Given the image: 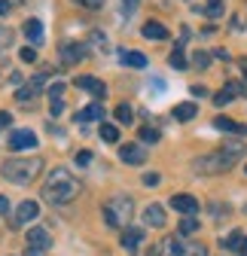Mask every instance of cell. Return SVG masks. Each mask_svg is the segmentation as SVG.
<instances>
[{
	"label": "cell",
	"instance_id": "d590c367",
	"mask_svg": "<svg viewBox=\"0 0 247 256\" xmlns=\"http://www.w3.org/2000/svg\"><path fill=\"white\" fill-rule=\"evenodd\" d=\"M159 180H162V177H159L156 171H152V174H144V186H159Z\"/></svg>",
	"mask_w": 247,
	"mask_h": 256
},
{
	"label": "cell",
	"instance_id": "6da1fadb",
	"mask_svg": "<svg viewBox=\"0 0 247 256\" xmlns=\"http://www.w3.org/2000/svg\"><path fill=\"white\" fill-rule=\"evenodd\" d=\"M244 156V146L241 144H226L220 150H214L208 156H198L192 162V171L196 174H226L238 165V158Z\"/></svg>",
	"mask_w": 247,
	"mask_h": 256
},
{
	"label": "cell",
	"instance_id": "30bf717a",
	"mask_svg": "<svg viewBox=\"0 0 247 256\" xmlns=\"http://www.w3.org/2000/svg\"><path fill=\"white\" fill-rule=\"evenodd\" d=\"M37 146V134L28 132V128H16L10 134V150H34Z\"/></svg>",
	"mask_w": 247,
	"mask_h": 256
},
{
	"label": "cell",
	"instance_id": "44dd1931",
	"mask_svg": "<svg viewBox=\"0 0 247 256\" xmlns=\"http://www.w3.org/2000/svg\"><path fill=\"white\" fill-rule=\"evenodd\" d=\"M24 37L34 43V46H40V43H43V24H40L37 18H28V22H24Z\"/></svg>",
	"mask_w": 247,
	"mask_h": 256
},
{
	"label": "cell",
	"instance_id": "4316f807",
	"mask_svg": "<svg viewBox=\"0 0 247 256\" xmlns=\"http://www.w3.org/2000/svg\"><path fill=\"white\" fill-rule=\"evenodd\" d=\"M116 119H119L122 125H132V119H134V110H132L128 104H119V107H116Z\"/></svg>",
	"mask_w": 247,
	"mask_h": 256
},
{
	"label": "cell",
	"instance_id": "4fadbf2b",
	"mask_svg": "<svg viewBox=\"0 0 247 256\" xmlns=\"http://www.w3.org/2000/svg\"><path fill=\"white\" fill-rule=\"evenodd\" d=\"M40 216V204L37 202H22L16 208V222L12 226H22V222H30V220H37Z\"/></svg>",
	"mask_w": 247,
	"mask_h": 256
},
{
	"label": "cell",
	"instance_id": "ee69618b",
	"mask_svg": "<svg viewBox=\"0 0 247 256\" xmlns=\"http://www.w3.org/2000/svg\"><path fill=\"white\" fill-rule=\"evenodd\" d=\"M22 80H24V76H22L18 70H12V74H10V82H16V86H22Z\"/></svg>",
	"mask_w": 247,
	"mask_h": 256
},
{
	"label": "cell",
	"instance_id": "836d02e7",
	"mask_svg": "<svg viewBox=\"0 0 247 256\" xmlns=\"http://www.w3.org/2000/svg\"><path fill=\"white\" fill-rule=\"evenodd\" d=\"M61 94H64V86H61V82L49 88V98H52V101H61Z\"/></svg>",
	"mask_w": 247,
	"mask_h": 256
},
{
	"label": "cell",
	"instance_id": "2e32d148",
	"mask_svg": "<svg viewBox=\"0 0 247 256\" xmlns=\"http://www.w3.org/2000/svg\"><path fill=\"white\" fill-rule=\"evenodd\" d=\"M98 119H104V104H101V101L88 104V107H82V110L76 113V125H82V122H98Z\"/></svg>",
	"mask_w": 247,
	"mask_h": 256
},
{
	"label": "cell",
	"instance_id": "5b68a950",
	"mask_svg": "<svg viewBox=\"0 0 247 256\" xmlns=\"http://www.w3.org/2000/svg\"><path fill=\"white\" fill-rule=\"evenodd\" d=\"M156 256H208V247L198 244V241H183L177 235V238H165L159 244Z\"/></svg>",
	"mask_w": 247,
	"mask_h": 256
},
{
	"label": "cell",
	"instance_id": "ac0fdd59",
	"mask_svg": "<svg viewBox=\"0 0 247 256\" xmlns=\"http://www.w3.org/2000/svg\"><path fill=\"white\" fill-rule=\"evenodd\" d=\"M140 34H144L146 40H168V28H165L162 22H156V18H150V22L140 28Z\"/></svg>",
	"mask_w": 247,
	"mask_h": 256
},
{
	"label": "cell",
	"instance_id": "9a60e30c",
	"mask_svg": "<svg viewBox=\"0 0 247 256\" xmlns=\"http://www.w3.org/2000/svg\"><path fill=\"white\" fill-rule=\"evenodd\" d=\"M144 222H146V226H152V229H162L165 226V208L162 204H150L146 210H144Z\"/></svg>",
	"mask_w": 247,
	"mask_h": 256
},
{
	"label": "cell",
	"instance_id": "7a4b0ae2",
	"mask_svg": "<svg viewBox=\"0 0 247 256\" xmlns=\"http://www.w3.org/2000/svg\"><path fill=\"white\" fill-rule=\"evenodd\" d=\"M80 180L70 174V171H64V168H55L49 177H46V183H43V198L49 202V204H70L76 196H80Z\"/></svg>",
	"mask_w": 247,
	"mask_h": 256
},
{
	"label": "cell",
	"instance_id": "484cf974",
	"mask_svg": "<svg viewBox=\"0 0 247 256\" xmlns=\"http://www.w3.org/2000/svg\"><path fill=\"white\" fill-rule=\"evenodd\" d=\"M162 134H159V128H152V125H140V140L144 144H156Z\"/></svg>",
	"mask_w": 247,
	"mask_h": 256
},
{
	"label": "cell",
	"instance_id": "7dc6e473",
	"mask_svg": "<svg viewBox=\"0 0 247 256\" xmlns=\"http://www.w3.org/2000/svg\"><path fill=\"white\" fill-rule=\"evenodd\" d=\"M244 171H247V168H244Z\"/></svg>",
	"mask_w": 247,
	"mask_h": 256
},
{
	"label": "cell",
	"instance_id": "74e56055",
	"mask_svg": "<svg viewBox=\"0 0 247 256\" xmlns=\"http://www.w3.org/2000/svg\"><path fill=\"white\" fill-rule=\"evenodd\" d=\"M61 110H64V101H52V104H49V113H52V116H61Z\"/></svg>",
	"mask_w": 247,
	"mask_h": 256
},
{
	"label": "cell",
	"instance_id": "e575fe53",
	"mask_svg": "<svg viewBox=\"0 0 247 256\" xmlns=\"http://www.w3.org/2000/svg\"><path fill=\"white\" fill-rule=\"evenodd\" d=\"M22 61H37V52H34V46H24V49H22Z\"/></svg>",
	"mask_w": 247,
	"mask_h": 256
},
{
	"label": "cell",
	"instance_id": "f1b7e54d",
	"mask_svg": "<svg viewBox=\"0 0 247 256\" xmlns=\"http://www.w3.org/2000/svg\"><path fill=\"white\" fill-rule=\"evenodd\" d=\"M98 134H101V140L116 144V140H119V128H116V125H101V132H98Z\"/></svg>",
	"mask_w": 247,
	"mask_h": 256
},
{
	"label": "cell",
	"instance_id": "d4e9b609",
	"mask_svg": "<svg viewBox=\"0 0 247 256\" xmlns=\"http://www.w3.org/2000/svg\"><path fill=\"white\" fill-rule=\"evenodd\" d=\"M241 244H244V235H241V232H229V235L223 238V247H226V250H232V253H238V250H241Z\"/></svg>",
	"mask_w": 247,
	"mask_h": 256
},
{
	"label": "cell",
	"instance_id": "ffe728a7",
	"mask_svg": "<svg viewBox=\"0 0 247 256\" xmlns=\"http://www.w3.org/2000/svg\"><path fill=\"white\" fill-rule=\"evenodd\" d=\"M119 58H122V64H128V68H146V55H144V52L119 49Z\"/></svg>",
	"mask_w": 247,
	"mask_h": 256
},
{
	"label": "cell",
	"instance_id": "60d3db41",
	"mask_svg": "<svg viewBox=\"0 0 247 256\" xmlns=\"http://www.w3.org/2000/svg\"><path fill=\"white\" fill-rule=\"evenodd\" d=\"M0 214H4V216L10 214V198L6 196H0Z\"/></svg>",
	"mask_w": 247,
	"mask_h": 256
},
{
	"label": "cell",
	"instance_id": "7402d4cb",
	"mask_svg": "<svg viewBox=\"0 0 247 256\" xmlns=\"http://www.w3.org/2000/svg\"><path fill=\"white\" fill-rule=\"evenodd\" d=\"M196 113H198V107H196L192 101H186V104H177V107H174V119H180V122H190V119H196Z\"/></svg>",
	"mask_w": 247,
	"mask_h": 256
},
{
	"label": "cell",
	"instance_id": "7c38bea8",
	"mask_svg": "<svg viewBox=\"0 0 247 256\" xmlns=\"http://www.w3.org/2000/svg\"><path fill=\"white\" fill-rule=\"evenodd\" d=\"M119 158H122L126 165H144V162H146V150H144L140 144H126V146L119 150Z\"/></svg>",
	"mask_w": 247,
	"mask_h": 256
},
{
	"label": "cell",
	"instance_id": "5bb4252c",
	"mask_svg": "<svg viewBox=\"0 0 247 256\" xmlns=\"http://www.w3.org/2000/svg\"><path fill=\"white\" fill-rule=\"evenodd\" d=\"M140 241H144V229H138V226H128V229H122V247H126L128 253H138Z\"/></svg>",
	"mask_w": 247,
	"mask_h": 256
},
{
	"label": "cell",
	"instance_id": "f6af8a7d",
	"mask_svg": "<svg viewBox=\"0 0 247 256\" xmlns=\"http://www.w3.org/2000/svg\"><path fill=\"white\" fill-rule=\"evenodd\" d=\"M214 55H217V58H223V61H229V52H226V49H214Z\"/></svg>",
	"mask_w": 247,
	"mask_h": 256
},
{
	"label": "cell",
	"instance_id": "f35d334b",
	"mask_svg": "<svg viewBox=\"0 0 247 256\" xmlns=\"http://www.w3.org/2000/svg\"><path fill=\"white\" fill-rule=\"evenodd\" d=\"M88 162H92V152H86V150L76 152V165H88Z\"/></svg>",
	"mask_w": 247,
	"mask_h": 256
},
{
	"label": "cell",
	"instance_id": "603a6c76",
	"mask_svg": "<svg viewBox=\"0 0 247 256\" xmlns=\"http://www.w3.org/2000/svg\"><path fill=\"white\" fill-rule=\"evenodd\" d=\"M88 46H95L98 52H110V40L101 34V30H92L88 34Z\"/></svg>",
	"mask_w": 247,
	"mask_h": 256
},
{
	"label": "cell",
	"instance_id": "cb8c5ba5",
	"mask_svg": "<svg viewBox=\"0 0 247 256\" xmlns=\"http://www.w3.org/2000/svg\"><path fill=\"white\" fill-rule=\"evenodd\" d=\"M208 18H220L223 12H226V6H223V0H208L204 4V10H202Z\"/></svg>",
	"mask_w": 247,
	"mask_h": 256
},
{
	"label": "cell",
	"instance_id": "8992f818",
	"mask_svg": "<svg viewBox=\"0 0 247 256\" xmlns=\"http://www.w3.org/2000/svg\"><path fill=\"white\" fill-rule=\"evenodd\" d=\"M52 247V235L43 229V226H34V229H28V250L30 256H40Z\"/></svg>",
	"mask_w": 247,
	"mask_h": 256
},
{
	"label": "cell",
	"instance_id": "ab89813d",
	"mask_svg": "<svg viewBox=\"0 0 247 256\" xmlns=\"http://www.w3.org/2000/svg\"><path fill=\"white\" fill-rule=\"evenodd\" d=\"M138 4H140V0H122V6H126V12H134V10H138Z\"/></svg>",
	"mask_w": 247,
	"mask_h": 256
},
{
	"label": "cell",
	"instance_id": "d6a6232c",
	"mask_svg": "<svg viewBox=\"0 0 247 256\" xmlns=\"http://www.w3.org/2000/svg\"><path fill=\"white\" fill-rule=\"evenodd\" d=\"M74 4H80V6H86V10H101L104 0H74Z\"/></svg>",
	"mask_w": 247,
	"mask_h": 256
},
{
	"label": "cell",
	"instance_id": "bcb514c9",
	"mask_svg": "<svg viewBox=\"0 0 247 256\" xmlns=\"http://www.w3.org/2000/svg\"><path fill=\"white\" fill-rule=\"evenodd\" d=\"M241 256H247V250H241Z\"/></svg>",
	"mask_w": 247,
	"mask_h": 256
},
{
	"label": "cell",
	"instance_id": "7bdbcfd3",
	"mask_svg": "<svg viewBox=\"0 0 247 256\" xmlns=\"http://www.w3.org/2000/svg\"><path fill=\"white\" fill-rule=\"evenodd\" d=\"M192 94H196V98H204L208 88H204V86H192Z\"/></svg>",
	"mask_w": 247,
	"mask_h": 256
},
{
	"label": "cell",
	"instance_id": "8d00e7d4",
	"mask_svg": "<svg viewBox=\"0 0 247 256\" xmlns=\"http://www.w3.org/2000/svg\"><path fill=\"white\" fill-rule=\"evenodd\" d=\"M6 125H12V116H10V110H0V132H4Z\"/></svg>",
	"mask_w": 247,
	"mask_h": 256
},
{
	"label": "cell",
	"instance_id": "b9f144b4",
	"mask_svg": "<svg viewBox=\"0 0 247 256\" xmlns=\"http://www.w3.org/2000/svg\"><path fill=\"white\" fill-rule=\"evenodd\" d=\"M10 10H12L10 0H0V16H10Z\"/></svg>",
	"mask_w": 247,
	"mask_h": 256
},
{
	"label": "cell",
	"instance_id": "e0dca14e",
	"mask_svg": "<svg viewBox=\"0 0 247 256\" xmlns=\"http://www.w3.org/2000/svg\"><path fill=\"white\" fill-rule=\"evenodd\" d=\"M244 88L238 86V82H229L226 88H220L217 94H214V104H217V107H226V104H232L235 98H238V94H241Z\"/></svg>",
	"mask_w": 247,
	"mask_h": 256
},
{
	"label": "cell",
	"instance_id": "9c48e42d",
	"mask_svg": "<svg viewBox=\"0 0 247 256\" xmlns=\"http://www.w3.org/2000/svg\"><path fill=\"white\" fill-rule=\"evenodd\" d=\"M86 52L88 49L82 43H64V46H61V52H58V61L64 64V68H70V64H80L86 58Z\"/></svg>",
	"mask_w": 247,
	"mask_h": 256
},
{
	"label": "cell",
	"instance_id": "8fae6325",
	"mask_svg": "<svg viewBox=\"0 0 247 256\" xmlns=\"http://www.w3.org/2000/svg\"><path fill=\"white\" fill-rule=\"evenodd\" d=\"M74 86H76V88H82V92H88V94H95L98 101L107 94V86H104L98 76H76V80H74Z\"/></svg>",
	"mask_w": 247,
	"mask_h": 256
},
{
	"label": "cell",
	"instance_id": "4dcf8cb0",
	"mask_svg": "<svg viewBox=\"0 0 247 256\" xmlns=\"http://www.w3.org/2000/svg\"><path fill=\"white\" fill-rule=\"evenodd\" d=\"M12 46V30L10 28H0V52Z\"/></svg>",
	"mask_w": 247,
	"mask_h": 256
},
{
	"label": "cell",
	"instance_id": "52a82bcc",
	"mask_svg": "<svg viewBox=\"0 0 247 256\" xmlns=\"http://www.w3.org/2000/svg\"><path fill=\"white\" fill-rule=\"evenodd\" d=\"M171 208L174 210H180L183 216H196L198 214V198L196 196H190V192H177V196H171Z\"/></svg>",
	"mask_w": 247,
	"mask_h": 256
},
{
	"label": "cell",
	"instance_id": "83f0119b",
	"mask_svg": "<svg viewBox=\"0 0 247 256\" xmlns=\"http://www.w3.org/2000/svg\"><path fill=\"white\" fill-rule=\"evenodd\" d=\"M192 232H198V220L196 216H183L180 220V235H192Z\"/></svg>",
	"mask_w": 247,
	"mask_h": 256
},
{
	"label": "cell",
	"instance_id": "3957f363",
	"mask_svg": "<svg viewBox=\"0 0 247 256\" xmlns=\"http://www.w3.org/2000/svg\"><path fill=\"white\" fill-rule=\"evenodd\" d=\"M40 171H43V158L40 156H34V158H6L4 162V177L10 183H16V186L30 183Z\"/></svg>",
	"mask_w": 247,
	"mask_h": 256
},
{
	"label": "cell",
	"instance_id": "ba28073f",
	"mask_svg": "<svg viewBox=\"0 0 247 256\" xmlns=\"http://www.w3.org/2000/svg\"><path fill=\"white\" fill-rule=\"evenodd\" d=\"M46 76H49V74H37V76H30V82H28V86H22V88L16 92V101L28 104L30 98H37V94H40V88L46 86Z\"/></svg>",
	"mask_w": 247,
	"mask_h": 256
},
{
	"label": "cell",
	"instance_id": "f546056e",
	"mask_svg": "<svg viewBox=\"0 0 247 256\" xmlns=\"http://www.w3.org/2000/svg\"><path fill=\"white\" fill-rule=\"evenodd\" d=\"M171 68H177V70L186 68V55H183V46H177V49L171 52Z\"/></svg>",
	"mask_w": 247,
	"mask_h": 256
},
{
	"label": "cell",
	"instance_id": "1f68e13d",
	"mask_svg": "<svg viewBox=\"0 0 247 256\" xmlns=\"http://www.w3.org/2000/svg\"><path fill=\"white\" fill-rule=\"evenodd\" d=\"M192 64H196V68H198V70H204V68H208V64H210V52H196V58H192Z\"/></svg>",
	"mask_w": 247,
	"mask_h": 256
},
{
	"label": "cell",
	"instance_id": "277c9868",
	"mask_svg": "<svg viewBox=\"0 0 247 256\" xmlns=\"http://www.w3.org/2000/svg\"><path fill=\"white\" fill-rule=\"evenodd\" d=\"M132 214H134V202L128 196H113L104 204V222L110 229H128Z\"/></svg>",
	"mask_w": 247,
	"mask_h": 256
},
{
	"label": "cell",
	"instance_id": "d6986e66",
	"mask_svg": "<svg viewBox=\"0 0 247 256\" xmlns=\"http://www.w3.org/2000/svg\"><path fill=\"white\" fill-rule=\"evenodd\" d=\"M214 128H217V132H229V134H247V125H241L229 116H217L214 119Z\"/></svg>",
	"mask_w": 247,
	"mask_h": 256
}]
</instances>
